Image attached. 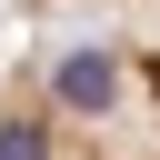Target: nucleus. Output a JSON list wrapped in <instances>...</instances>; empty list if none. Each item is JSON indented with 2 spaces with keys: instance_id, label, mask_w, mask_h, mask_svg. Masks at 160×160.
Instances as JSON below:
<instances>
[{
  "instance_id": "obj_2",
  "label": "nucleus",
  "mask_w": 160,
  "mask_h": 160,
  "mask_svg": "<svg viewBox=\"0 0 160 160\" xmlns=\"http://www.w3.org/2000/svg\"><path fill=\"white\" fill-rule=\"evenodd\" d=\"M0 160H50V130L40 120H0Z\"/></svg>"
},
{
  "instance_id": "obj_1",
  "label": "nucleus",
  "mask_w": 160,
  "mask_h": 160,
  "mask_svg": "<svg viewBox=\"0 0 160 160\" xmlns=\"http://www.w3.org/2000/svg\"><path fill=\"white\" fill-rule=\"evenodd\" d=\"M50 90H60V110H110V100H120V60H110V50H70V60L50 70Z\"/></svg>"
}]
</instances>
